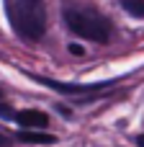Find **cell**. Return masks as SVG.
I'll list each match as a JSON object with an SVG mask.
<instances>
[{
    "instance_id": "6da1fadb",
    "label": "cell",
    "mask_w": 144,
    "mask_h": 147,
    "mask_svg": "<svg viewBox=\"0 0 144 147\" xmlns=\"http://www.w3.org/2000/svg\"><path fill=\"white\" fill-rule=\"evenodd\" d=\"M5 13L13 31L26 41H39L46 31L44 0H5Z\"/></svg>"
},
{
    "instance_id": "7a4b0ae2",
    "label": "cell",
    "mask_w": 144,
    "mask_h": 147,
    "mask_svg": "<svg viewBox=\"0 0 144 147\" xmlns=\"http://www.w3.org/2000/svg\"><path fill=\"white\" fill-rule=\"evenodd\" d=\"M64 23L67 28L80 36V39H88V41H95V44H106L111 41V34H113V26L108 18L93 13V10H77V8H70L64 10Z\"/></svg>"
},
{
    "instance_id": "3957f363",
    "label": "cell",
    "mask_w": 144,
    "mask_h": 147,
    "mask_svg": "<svg viewBox=\"0 0 144 147\" xmlns=\"http://www.w3.org/2000/svg\"><path fill=\"white\" fill-rule=\"evenodd\" d=\"M33 80L41 83V85H49L52 90H57V93H62V96H77V98H82V101L98 98L100 93H106V90L116 83V80H108V83H95V85H75V83H57V80L41 78V75H33Z\"/></svg>"
},
{
    "instance_id": "277c9868",
    "label": "cell",
    "mask_w": 144,
    "mask_h": 147,
    "mask_svg": "<svg viewBox=\"0 0 144 147\" xmlns=\"http://www.w3.org/2000/svg\"><path fill=\"white\" fill-rule=\"evenodd\" d=\"M15 121H18L23 129H41V127L49 124V116H46L44 111H33V109H28V111L15 114Z\"/></svg>"
},
{
    "instance_id": "5b68a950",
    "label": "cell",
    "mask_w": 144,
    "mask_h": 147,
    "mask_svg": "<svg viewBox=\"0 0 144 147\" xmlns=\"http://www.w3.org/2000/svg\"><path fill=\"white\" fill-rule=\"evenodd\" d=\"M18 140L26 142V145H54V142H57L54 134L36 132V129H23V132H18Z\"/></svg>"
},
{
    "instance_id": "8992f818",
    "label": "cell",
    "mask_w": 144,
    "mask_h": 147,
    "mask_svg": "<svg viewBox=\"0 0 144 147\" xmlns=\"http://www.w3.org/2000/svg\"><path fill=\"white\" fill-rule=\"evenodd\" d=\"M124 10L131 13L134 18H144V0H121Z\"/></svg>"
},
{
    "instance_id": "52a82bcc",
    "label": "cell",
    "mask_w": 144,
    "mask_h": 147,
    "mask_svg": "<svg viewBox=\"0 0 144 147\" xmlns=\"http://www.w3.org/2000/svg\"><path fill=\"white\" fill-rule=\"evenodd\" d=\"M0 116H3V119H15V114H13L10 106H5V103H0Z\"/></svg>"
},
{
    "instance_id": "ba28073f",
    "label": "cell",
    "mask_w": 144,
    "mask_h": 147,
    "mask_svg": "<svg viewBox=\"0 0 144 147\" xmlns=\"http://www.w3.org/2000/svg\"><path fill=\"white\" fill-rule=\"evenodd\" d=\"M70 52H72V54H85V49H82L80 44H70Z\"/></svg>"
},
{
    "instance_id": "9c48e42d",
    "label": "cell",
    "mask_w": 144,
    "mask_h": 147,
    "mask_svg": "<svg viewBox=\"0 0 144 147\" xmlns=\"http://www.w3.org/2000/svg\"><path fill=\"white\" fill-rule=\"evenodd\" d=\"M0 147H8V140H5L3 134H0Z\"/></svg>"
},
{
    "instance_id": "30bf717a",
    "label": "cell",
    "mask_w": 144,
    "mask_h": 147,
    "mask_svg": "<svg viewBox=\"0 0 144 147\" xmlns=\"http://www.w3.org/2000/svg\"><path fill=\"white\" fill-rule=\"evenodd\" d=\"M137 142H139V147H144V134L139 137V140H137Z\"/></svg>"
},
{
    "instance_id": "8fae6325",
    "label": "cell",
    "mask_w": 144,
    "mask_h": 147,
    "mask_svg": "<svg viewBox=\"0 0 144 147\" xmlns=\"http://www.w3.org/2000/svg\"><path fill=\"white\" fill-rule=\"evenodd\" d=\"M0 96H3V90H0Z\"/></svg>"
}]
</instances>
